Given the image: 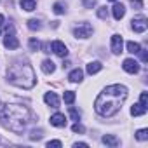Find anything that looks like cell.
Instances as JSON below:
<instances>
[{"label":"cell","instance_id":"1","mask_svg":"<svg viewBox=\"0 0 148 148\" xmlns=\"http://www.w3.org/2000/svg\"><path fill=\"white\" fill-rule=\"evenodd\" d=\"M127 98V87L120 86V84H115V86H108L94 101V110L101 115V117H112L115 115L124 101Z\"/></svg>","mask_w":148,"mask_h":148},{"label":"cell","instance_id":"2","mask_svg":"<svg viewBox=\"0 0 148 148\" xmlns=\"http://www.w3.org/2000/svg\"><path fill=\"white\" fill-rule=\"evenodd\" d=\"M30 119H32V113L23 105H2L0 106V120L12 132H23Z\"/></svg>","mask_w":148,"mask_h":148},{"label":"cell","instance_id":"3","mask_svg":"<svg viewBox=\"0 0 148 148\" xmlns=\"http://www.w3.org/2000/svg\"><path fill=\"white\" fill-rule=\"evenodd\" d=\"M7 80L21 89H32L37 84L35 71L28 63H12L7 68Z\"/></svg>","mask_w":148,"mask_h":148},{"label":"cell","instance_id":"4","mask_svg":"<svg viewBox=\"0 0 148 148\" xmlns=\"http://www.w3.org/2000/svg\"><path fill=\"white\" fill-rule=\"evenodd\" d=\"M4 45H5L9 51H14V49L19 47V40L14 37V28H12V26H7V35H5V38H4Z\"/></svg>","mask_w":148,"mask_h":148},{"label":"cell","instance_id":"5","mask_svg":"<svg viewBox=\"0 0 148 148\" xmlns=\"http://www.w3.org/2000/svg\"><path fill=\"white\" fill-rule=\"evenodd\" d=\"M91 33H92V26L89 23H82L80 26H77L73 30V35L77 38H87V37H91Z\"/></svg>","mask_w":148,"mask_h":148},{"label":"cell","instance_id":"6","mask_svg":"<svg viewBox=\"0 0 148 148\" xmlns=\"http://www.w3.org/2000/svg\"><path fill=\"white\" fill-rule=\"evenodd\" d=\"M51 49H52V52H54L56 56H59V58H66V56H68L66 45H64L63 42H59V40H54V42L51 44Z\"/></svg>","mask_w":148,"mask_h":148},{"label":"cell","instance_id":"7","mask_svg":"<svg viewBox=\"0 0 148 148\" xmlns=\"http://www.w3.org/2000/svg\"><path fill=\"white\" fill-rule=\"evenodd\" d=\"M131 23H132V30H134V32H138V33H143V32L146 30V25H148L145 16H136Z\"/></svg>","mask_w":148,"mask_h":148},{"label":"cell","instance_id":"8","mask_svg":"<svg viewBox=\"0 0 148 148\" xmlns=\"http://www.w3.org/2000/svg\"><path fill=\"white\" fill-rule=\"evenodd\" d=\"M122 68L127 71V73H138L139 71V63L136 61V59H125L124 61V64H122Z\"/></svg>","mask_w":148,"mask_h":148},{"label":"cell","instance_id":"9","mask_svg":"<svg viewBox=\"0 0 148 148\" xmlns=\"http://www.w3.org/2000/svg\"><path fill=\"white\" fill-rule=\"evenodd\" d=\"M122 45H124V40L120 35H113L112 37V52L113 54H120L122 52Z\"/></svg>","mask_w":148,"mask_h":148},{"label":"cell","instance_id":"10","mask_svg":"<svg viewBox=\"0 0 148 148\" xmlns=\"http://www.w3.org/2000/svg\"><path fill=\"white\" fill-rule=\"evenodd\" d=\"M44 101H45L49 106H52V108H58V106H59V98L56 96V92H45Z\"/></svg>","mask_w":148,"mask_h":148},{"label":"cell","instance_id":"11","mask_svg":"<svg viewBox=\"0 0 148 148\" xmlns=\"http://www.w3.org/2000/svg\"><path fill=\"white\" fill-rule=\"evenodd\" d=\"M51 124H52L54 127H64V125H66V117H64L63 113H54V115L51 117Z\"/></svg>","mask_w":148,"mask_h":148},{"label":"cell","instance_id":"12","mask_svg":"<svg viewBox=\"0 0 148 148\" xmlns=\"http://www.w3.org/2000/svg\"><path fill=\"white\" fill-rule=\"evenodd\" d=\"M82 79H84V71L80 70V68H75V70H71L70 71V75H68V80L70 82H82Z\"/></svg>","mask_w":148,"mask_h":148},{"label":"cell","instance_id":"13","mask_svg":"<svg viewBox=\"0 0 148 148\" xmlns=\"http://www.w3.org/2000/svg\"><path fill=\"white\" fill-rule=\"evenodd\" d=\"M112 11H113V18H115L117 21H120V19L124 18V14H125V7H124V4H115Z\"/></svg>","mask_w":148,"mask_h":148},{"label":"cell","instance_id":"14","mask_svg":"<svg viewBox=\"0 0 148 148\" xmlns=\"http://www.w3.org/2000/svg\"><path fill=\"white\" fill-rule=\"evenodd\" d=\"M103 143H105V145H108V146H113V148L120 145L119 138H117V136H113V134H105V136H103Z\"/></svg>","mask_w":148,"mask_h":148},{"label":"cell","instance_id":"15","mask_svg":"<svg viewBox=\"0 0 148 148\" xmlns=\"http://www.w3.org/2000/svg\"><path fill=\"white\" fill-rule=\"evenodd\" d=\"M146 113V106H143L141 103H136V105H132V108H131V115H134V117H139V115H145Z\"/></svg>","mask_w":148,"mask_h":148},{"label":"cell","instance_id":"16","mask_svg":"<svg viewBox=\"0 0 148 148\" xmlns=\"http://www.w3.org/2000/svg\"><path fill=\"white\" fill-rule=\"evenodd\" d=\"M101 68H103V64L99 61H92V63L87 64V73H89V75H94V73L101 71Z\"/></svg>","mask_w":148,"mask_h":148},{"label":"cell","instance_id":"17","mask_svg":"<svg viewBox=\"0 0 148 148\" xmlns=\"http://www.w3.org/2000/svg\"><path fill=\"white\" fill-rule=\"evenodd\" d=\"M19 4H21V7H23L25 11H28V12L35 11V7H37V2H35V0H19Z\"/></svg>","mask_w":148,"mask_h":148},{"label":"cell","instance_id":"18","mask_svg":"<svg viewBox=\"0 0 148 148\" xmlns=\"http://www.w3.org/2000/svg\"><path fill=\"white\" fill-rule=\"evenodd\" d=\"M42 70H44V73H52V71L56 70V66H54V63H52L51 59H45V61L42 63Z\"/></svg>","mask_w":148,"mask_h":148},{"label":"cell","instance_id":"19","mask_svg":"<svg viewBox=\"0 0 148 148\" xmlns=\"http://www.w3.org/2000/svg\"><path fill=\"white\" fill-rule=\"evenodd\" d=\"M63 99H64V103L71 105L73 101H75V92H73V91H64V94H63Z\"/></svg>","mask_w":148,"mask_h":148},{"label":"cell","instance_id":"20","mask_svg":"<svg viewBox=\"0 0 148 148\" xmlns=\"http://www.w3.org/2000/svg\"><path fill=\"white\" fill-rule=\"evenodd\" d=\"M139 49H141V47H139L138 42H127V51H129L131 54H138Z\"/></svg>","mask_w":148,"mask_h":148},{"label":"cell","instance_id":"21","mask_svg":"<svg viewBox=\"0 0 148 148\" xmlns=\"http://www.w3.org/2000/svg\"><path fill=\"white\" fill-rule=\"evenodd\" d=\"M28 28L35 32V30H40V28H42V25H40V21H38V19H30V21H28Z\"/></svg>","mask_w":148,"mask_h":148},{"label":"cell","instance_id":"22","mask_svg":"<svg viewBox=\"0 0 148 148\" xmlns=\"http://www.w3.org/2000/svg\"><path fill=\"white\" fill-rule=\"evenodd\" d=\"M136 138H138L139 141H146V139H148V131H146V129H139V131L136 132Z\"/></svg>","mask_w":148,"mask_h":148},{"label":"cell","instance_id":"23","mask_svg":"<svg viewBox=\"0 0 148 148\" xmlns=\"http://www.w3.org/2000/svg\"><path fill=\"white\" fill-rule=\"evenodd\" d=\"M70 115H71V119L75 120V122H79V120H80V112H77L73 106H70Z\"/></svg>","mask_w":148,"mask_h":148},{"label":"cell","instance_id":"24","mask_svg":"<svg viewBox=\"0 0 148 148\" xmlns=\"http://www.w3.org/2000/svg\"><path fill=\"white\" fill-rule=\"evenodd\" d=\"M98 18L99 19H106L108 18V9L106 7H99L98 9Z\"/></svg>","mask_w":148,"mask_h":148},{"label":"cell","instance_id":"25","mask_svg":"<svg viewBox=\"0 0 148 148\" xmlns=\"http://www.w3.org/2000/svg\"><path fill=\"white\" fill-rule=\"evenodd\" d=\"M30 49H32V51H38V49H40V42H38L37 38H32V40H30Z\"/></svg>","mask_w":148,"mask_h":148},{"label":"cell","instance_id":"26","mask_svg":"<svg viewBox=\"0 0 148 148\" xmlns=\"http://www.w3.org/2000/svg\"><path fill=\"white\" fill-rule=\"evenodd\" d=\"M42 136H44V134H42V131H40V129H38V131H32V134H30V139H33V141L37 139V141H38Z\"/></svg>","mask_w":148,"mask_h":148},{"label":"cell","instance_id":"27","mask_svg":"<svg viewBox=\"0 0 148 148\" xmlns=\"http://www.w3.org/2000/svg\"><path fill=\"white\" fill-rule=\"evenodd\" d=\"M54 12H56V14H63V12H64V5H63L61 2L54 4Z\"/></svg>","mask_w":148,"mask_h":148},{"label":"cell","instance_id":"28","mask_svg":"<svg viewBox=\"0 0 148 148\" xmlns=\"http://www.w3.org/2000/svg\"><path fill=\"white\" fill-rule=\"evenodd\" d=\"M71 131H73V132H84V131H86V127H84L82 124H79V122H77V124H73Z\"/></svg>","mask_w":148,"mask_h":148},{"label":"cell","instance_id":"29","mask_svg":"<svg viewBox=\"0 0 148 148\" xmlns=\"http://www.w3.org/2000/svg\"><path fill=\"white\" fill-rule=\"evenodd\" d=\"M82 4H84L86 9H92L96 5V0H82Z\"/></svg>","mask_w":148,"mask_h":148},{"label":"cell","instance_id":"30","mask_svg":"<svg viewBox=\"0 0 148 148\" xmlns=\"http://www.w3.org/2000/svg\"><path fill=\"white\" fill-rule=\"evenodd\" d=\"M139 103H141L143 106H146V103H148V94H146V92H141V96H139Z\"/></svg>","mask_w":148,"mask_h":148},{"label":"cell","instance_id":"31","mask_svg":"<svg viewBox=\"0 0 148 148\" xmlns=\"http://www.w3.org/2000/svg\"><path fill=\"white\" fill-rule=\"evenodd\" d=\"M47 146H49V148H51V146L61 148V146H63V143H61V141H58V139H54V141H49V143H47Z\"/></svg>","mask_w":148,"mask_h":148},{"label":"cell","instance_id":"32","mask_svg":"<svg viewBox=\"0 0 148 148\" xmlns=\"http://www.w3.org/2000/svg\"><path fill=\"white\" fill-rule=\"evenodd\" d=\"M131 4H132V7H136V9H141V7H143V2H139V0H131Z\"/></svg>","mask_w":148,"mask_h":148},{"label":"cell","instance_id":"33","mask_svg":"<svg viewBox=\"0 0 148 148\" xmlns=\"http://www.w3.org/2000/svg\"><path fill=\"white\" fill-rule=\"evenodd\" d=\"M139 52H141V59L146 63L148 61V54H146V51H143V49H139Z\"/></svg>","mask_w":148,"mask_h":148},{"label":"cell","instance_id":"34","mask_svg":"<svg viewBox=\"0 0 148 148\" xmlns=\"http://www.w3.org/2000/svg\"><path fill=\"white\" fill-rule=\"evenodd\" d=\"M75 148H87V143H75Z\"/></svg>","mask_w":148,"mask_h":148},{"label":"cell","instance_id":"35","mask_svg":"<svg viewBox=\"0 0 148 148\" xmlns=\"http://www.w3.org/2000/svg\"><path fill=\"white\" fill-rule=\"evenodd\" d=\"M70 64H71V63H70V61H64V63H63V68H68V66H70Z\"/></svg>","mask_w":148,"mask_h":148},{"label":"cell","instance_id":"36","mask_svg":"<svg viewBox=\"0 0 148 148\" xmlns=\"http://www.w3.org/2000/svg\"><path fill=\"white\" fill-rule=\"evenodd\" d=\"M2 25H4V16L0 14V26H2Z\"/></svg>","mask_w":148,"mask_h":148},{"label":"cell","instance_id":"37","mask_svg":"<svg viewBox=\"0 0 148 148\" xmlns=\"http://www.w3.org/2000/svg\"><path fill=\"white\" fill-rule=\"evenodd\" d=\"M110 2H117V0H110Z\"/></svg>","mask_w":148,"mask_h":148}]
</instances>
